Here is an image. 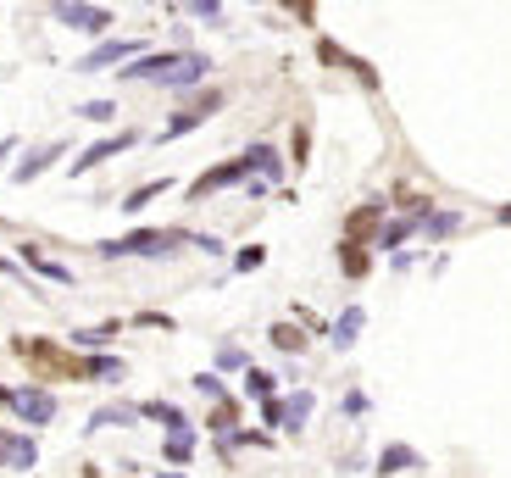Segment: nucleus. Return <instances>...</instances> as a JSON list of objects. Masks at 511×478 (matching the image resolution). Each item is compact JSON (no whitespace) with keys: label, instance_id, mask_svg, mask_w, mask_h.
<instances>
[{"label":"nucleus","instance_id":"obj_4","mask_svg":"<svg viewBox=\"0 0 511 478\" xmlns=\"http://www.w3.org/2000/svg\"><path fill=\"white\" fill-rule=\"evenodd\" d=\"M117 61H139V40H106V45H94L78 61V73H106V68H117Z\"/></svg>","mask_w":511,"mask_h":478},{"label":"nucleus","instance_id":"obj_25","mask_svg":"<svg viewBox=\"0 0 511 478\" xmlns=\"http://www.w3.org/2000/svg\"><path fill=\"white\" fill-rule=\"evenodd\" d=\"M112 334H117V323H101V329H78V334H73V345H84V350H101V345H106Z\"/></svg>","mask_w":511,"mask_h":478},{"label":"nucleus","instance_id":"obj_6","mask_svg":"<svg viewBox=\"0 0 511 478\" xmlns=\"http://www.w3.org/2000/svg\"><path fill=\"white\" fill-rule=\"evenodd\" d=\"M12 411L22 423H50L56 418V395L50 390H12Z\"/></svg>","mask_w":511,"mask_h":478},{"label":"nucleus","instance_id":"obj_36","mask_svg":"<svg viewBox=\"0 0 511 478\" xmlns=\"http://www.w3.org/2000/svg\"><path fill=\"white\" fill-rule=\"evenodd\" d=\"M0 273H12V262H6V257H0Z\"/></svg>","mask_w":511,"mask_h":478},{"label":"nucleus","instance_id":"obj_16","mask_svg":"<svg viewBox=\"0 0 511 478\" xmlns=\"http://www.w3.org/2000/svg\"><path fill=\"white\" fill-rule=\"evenodd\" d=\"M139 418V406H101V411H89V428H128Z\"/></svg>","mask_w":511,"mask_h":478},{"label":"nucleus","instance_id":"obj_34","mask_svg":"<svg viewBox=\"0 0 511 478\" xmlns=\"http://www.w3.org/2000/svg\"><path fill=\"white\" fill-rule=\"evenodd\" d=\"M189 12H195V17H222V6H217V0H195Z\"/></svg>","mask_w":511,"mask_h":478},{"label":"nucleus","instance_id":"obj_33","mask_svg":"<svg viewBox=\"0 0 511 478\" xmlns=\"http://www.w3.org/2000/svg\"><path fill=\"white\" fill-rule=\"evenodd\" d=\"M345 411H350V418H356V411H367V395H362V390H350V395H345Z\"/></svg>","mask_w":511,"mask_h":478},{"label":"nucleus","instance_id":"obj_14","mask_svg":"<svg viewBox=\"0 0 511 478\" xmlns=\"http://www.w3.org/2000/svg\"><path fill=\"white\" fill-rule=\"evenodd\" d=\"M22 262H28V267H34L40 278H50V284H73V273H67V267H61V262H50V257H45V250H40V245H22Z\"/></svg>","mask_w":511,"mask_h":478},{"label":"nucleus","instance_id":"obj_3","mask_svg":"<svg viewBox=\"0 0 511 478\" xmlns=\"http://www.w3.org/2000/svg\"><path fill=\"white\" fill-rule=\"evenodd\" d=\"M311 406H317L311 390H295L290 401H267V406H262V423H273V428H300V423L311 418Z\"/></svg>","mask_w":511,"mask_h":478},{"label":"nucleus","instance_id":"obj_9","mask_svg":"<svg viewBox=\"0 0 511 478\" xmlns=\"http://www.w3.org/2000/svg\"><path fill=\"white\" fill-rule=\"evenodd\" d=\"M178 68V50H167V56H139V61H128V68H117L128 84H134V78H156V84H162L167 73Z\"/></svg>","mask_w":511,"mask_h":478},{"label":"nucleus","instance_id":"obj_11","mask_svg":"<svg viewBox=\"0 0 511 478\" xmlns=\"http://www.w3.org/2000/svg\"><path fill=\"white\" fill-rule=\"evenodd\" d=\"M139 134H112V140H101V145H89L84 156H78V162H73V173H89V167H101V162H112V156L117 150H128V145H134Z\"/></svg>","mask_w":511,"mask_h":478},{"label":"nucleus","instance_id":"obj_5","mask_svg":"<svg viewBox=\"0 0 511 478\" xmlns=\"http://www.w3.org/2000/svg\"><path fill=\"white\" fill-rule=\"evenodd\" d=\"M239 178H250V162H245V156H239V162H222V167L201 173L195 184H189V201H206L211 189H229V184H239Z\"/></svg>","mask_w":511,"mask_h":478},{"label":"nucleus","instance_id":"obj_19","mask_svg":"<svg viewBox=\"0 0 511 478\" xmlns=\"http://www.w3.org/2000/svg\"><path fill=\"white\" fill-rule=\"evenodd\" d=\"M195 456V428H173L167 434V462H189Z\"/></svg>","mask_w":511,"mask_h":478},{"label":"nucleus","instance_id":"obj_37","mask_svg":"<svg viewBox=\"0 0 511 478\" xmlns=\"http://www.w3.org/2000/svg\"><path fill=\"white\" fill-rule=\"evenodd\" d=\"M162 478H184V473H162Z\"/></svg>","mask_w":511,"mask_h":478},{"label":"nucleus","instance_id":"obj_24","mask_svg":"<svg viewBox=\"0 0 511 478\" xmlns=\"http://www.w3.org/2000/svg\"><path fill=\"white\" fill-rule=\"evenodd\" d=\"M411 229H417V217H400V222H390V229L378 234V245H383V250H395L400 239H411Z\"/></svg>","mask_w":511,"mask_h":478},{"label":"nucleus","instance_id":"obj_28","mask_svg":"<svg viewBox=\"0 0 511 478\" xmlns=\"http://www.w3.org/2000/svg\"><path fill=\"white\" fill-rule=\"evenodd\" d=\"M78 117H89V122H112L117 106H112V101H89V106H78Z\"/></svg>","mask_w":511,"mask_h":478},{"label":"nucleus","instance_id":"obj_30","mask_svg":"<svg viewBox=\"0 0 511 478\" xmlns=\"http://www.w3.org/2000/svg\"><path fill=\"white\" fill-rule=\"evenodd\" d=\"M234 267H239V273H256V267H262V245H250V250H239V257H234Z\"/></svg>","mask_w":511,"mask_h":478},{"label":"nucleus","instance_id":"obj_13","mask_svg":"<svg viewBox=\"0 0 511 478\" xmlns=\"http://www.w3.org/2000/svg\"><path fill=\"white\" fill-rule=\"evenodd\" d=\"M56 156H67V145H61V140H56V145H40L34 156H28V162H17V173H12V178H17V184H34V178L56 162Z\"/></svg>","mask_w":511,"mask_h":478},{"label":"nucleus","instance_id":"obj_21","mask_svg":"<svg viewBox=\"0 0 511 478\" xmlns=\"http://www.w3.org/2000/svg\"><path fill=\"white\" fill-rule=\"evenodd\" d=\"M273 390H278V384H273V373H262V367H250V373H245V395L273 401Z\"/></svg>","mask_w":511,"mask_h":478},{"label":"nucleus","instance_id":"obj_27","mask_svg":"<svg viewBox=\"0 0 511 478\" xmlns=\"http://www.w3.org/2000/svg\"><path fill=\"white\" fill-rule=\"evenodd\" d=\"M456 229H462V217H456V212H434V217H428V234H434V239L456 234Z\"/></svg>","mask_w":511,"mask_h":478},{"label":"nucleus","instance_id":"obj_29","mask_svg":"<svg viewBox=\"0 0 511 478\" xmlns=\"http://www.w3.org/2000/svg\"><path fill=\"white\" fill-rule=\"evenodd\" d=\"M195 390L211 395V401H229V395H222V378H217V373H201V378H195Z\"/></svg>","mask_w":511,"mask_h":478},{"label":"nucleus","instance_id":"obj_23","mask_svg":"<svg viewBox=\"0 0 511 478\" xmlns=\"http://www.w3.org/2000/svg\"><path fill=\"white\" fill-rule=\"evenodd\" d=\"M339 267H345V273H350V278H362V273H367V250H362V245H356V239H350V245H345V250H339Z\"/></svg>","mask_w":511,"mask_h":478},{"label":"nucleus","instance_id":"obj_20","mask_svg":"<svg viewBox=\"0 0 511 478\" xmlns=\"http://www.w3.org/2000/svg\"><path fill=\"white\" fill-rule=\"evenodd\" d=\"M162 189H167V178H150V184H139V189H134V195H128V201H122V212H145V206H150L156 195H162Z\"/></svg>","mask_w":511,"mask_h":478},{"label":"nucleus","instance_id":"obj_15","mask_svg":"<svg viewBox=\"0 0 511 478\" xmlns=\"http://www.w3.org/2000/svg\"><path fill=\"white\" fill-rule=\"evenodd\" d=\"M406 467H423V456L411 451V445H390V451L378 456V473H383V478H395V473H406Z\"/></svg>","mask_w":511,"mask_h":478},{"label":"nucleus","instance_id":"obj_32","mask_svg":"<svg viewBox=\"0 0 511 478\" xmlns=\"http://www.w3.org/2000/svg\"><path fill=\"white\" fill-rule=\"evenodd\" d=\"M372 222H378V206H362L356 217H350V234H362V229H372Z\"/></svg>","mask_w":511,"mask_h":478},{"label":"nucleus","instance_id":"obj_2","mask_svg":"<svg viewBox=\"0 0 511 478\" xmlns=\"http://www.w3.org/2000/svg\"><path fill=\"white\" fill-rule=\"evenodd\" d=\"M50 17H56L61 28H78V34H106V28H112V12H106V6H73V0L50 6Z\"/></svg>","mask_w":511,"mask_h":478},{"label":"nucleus","instance_id":"obj_35","mask_svg":"<svg viewBox=\"0 0 511 478\" xmlns=\"http://www.w3.org/2000/svg\"><path fill=\"white\" fill-rule=\"evenodd\" d=\"M0 406H12V390H0Z\"/></svg>","mask_w":511,"mask_h":478},{"label":"nucleus","instance_id":"obj_17","mask_svg":"<svg viewBox=\"0 0 511 478\" xmlns=\"http://www.w3.org/2000/svg\"><path fill=\"white\" fill-rule=\"evenodd\" d=\"M245 162H250V173L283 178V162H278V150H273V145H250V150H245Z\"/></svg>","mask_w":511,"mask_h":478},{"label":"nucleus","instance_id":"obj_31","mask_svg":"<svg viewBox=\"0 0 511 478\" xmlns=\"http://www.w3.org/2000/svg\"><path fill=\"white\" fill-rule=\"evenodd\" d=\"M217 367H245V350L239 345H222L217 350Z\"/></svg>","mask_w":511,"mask_h":478},{"label":"nucleus","instance_id":"obj_8","mask_svg":"<svg viewBox=\"0 0 511 478\" xmlns=\"http://www.w3.org/2000/svg\"><path fill=\"white\" fill-rule=\"evenodd\" d=\"M40 462V445L28 439V434H0V467H17V473H28Z\"/></svg>","mask_w":511,"mask_h":478},{"label":"nucleus","instance_id":"obj_26","mask_svg":"<svg viewBox=\"0 0 511 478\" xmlns=\"http://www.w3.org/2000/svg\"><path fill=\"white\" fill-rule=\"evenodd\" d=\"M273 345H278V350H300V345H306V334H300L295 323H278V329H273Z\"/></svg>","mask_w":511,"mask_h":478},{"label":"nucleus","instance_id":"obj_10","mask_svg":"<svg viewBox=\"0 0 511 478\" xmlns=\"http://www.w3.org/2000/svg\"><path fill=\"white\" fill-rule=\"evenodd\" d=\"M206 73H211V56L189 50V56H178V68H173V73H167L162 84H167V89H189V84H201Z\"/></svg>","mask_w":511,"mask_h":478},{"label":"nucleus","instance_id":"obj_18","mask_svg":"<svg viewBox=\"0 0 511 478\" xmlns=\"http://www.w3.org/2000/svg\"><path fill=\"white\" fill-rule=\"evenodd\" d=\"M139 418H156V423H167V428H189V423H184V411L167 406V401H145V406H139Z\"/></svg>","mask_w":511,"mask_h":478},{"label":"nucleus","instance_id":"obj_7","mask_svg":"<svg viewBox=\"0 0 511 478\" xmlns=\"http://www.w3.org/2000/svg\"><path fill=\"white\" fill-rule=\"evenodd\" d=\"M217 106H222V95H217V89H211V95H201V101L189 106V112H178V117L167 122V129H162V140H178V134H189V129H201V122H206Z\"/></svg>","mask_w":511,"mask_h":478},{"label":"nucleus","instance_id":"obj_12","mask_svg":"<svg viewBox=\"0 0 511 478\" xmlns=\"http://www.w3.org/2000/svg\"><path fill=\"white\" fill-rule=\"evenodd\" d=\"M362 323H367V311H362V306H345V311L334 317V329H328V339H334V350H350V345H356V334H362Z\"/></svg>","mask_w":511,"mask_h":478},{"label":"nucleus","instance_id":"obj_22","mask_svg":"<svg viewBox=\"0 0 511 478\" xmlns=\"http://www.w3.org/2000/svg\"><path fill=\"white\" fill-rule=\"evenodd\" d=\"M84 378H106V384H112V378H122V362L117 356H89L84 362Z\"/></svg>","mask_w":511,"mask_h":478},{"label":"nucleus","instance_id":"obj_1","mask_svg":"<svg viewBox=\"0 0 511 478\" xmlns=\"http://www.w3.org/2000/svg\"><path fill=\"white\" fill-rule=\"evenodd\" d=\"M178 245H189V234H178V229H139L128 239H106L101 257H173Z\"/></svg>","mask_w":511,"mask_h":478}]
</instances>
